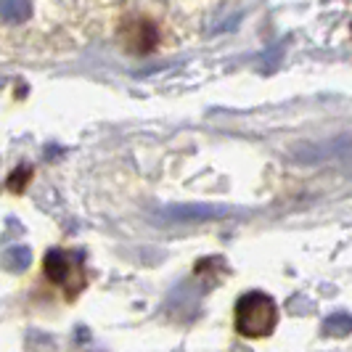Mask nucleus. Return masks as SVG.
<instances>
[{"label":"nucleus","mask_w":352,"mask_h":352,"mask_svg":"<svg viewBox=\"0 0 352 352\" xmlns=\"http://www.w3.org/2000/svg\"><path fill=\"white\" fill-rule=\"evenodd\" d=\"M278 307L273 297L263 292H249L236 302V331L247 339H263L276 331Z\"/></svg>","instance_id":"1"},{"label":"nucleus","mask_w":352,"mask_h":352,"mask_svg":"<svg viewBox=\"0 0 352 352\" xmlns=\"http://www.w3.org/2000/svg\"><path fill=\"white\" fill-rule=\"evenodd\" d=\"M43 267H45L48 281L56 283L58 289H64L67 294L74 297L77 292H82L85 270H82V257L80 254H72L64 249H51L43 260Z\"/></svg>","instance_id":"2"},{"label":"nucleus","mask_w":352,"mask_h":352,"mask_svg":"<svg viewBox=\"0 0 352 352\" xmlns=\"http://www.w3.org/2000/svg\"><path fill=\"white\" fill-rule=\"evenodd\" d=\"M170 220H207V217H223L228 214L226 207H204V204H186V207H170L162 212Z\"/></svg>","instance_id":"3"},{"label":"nucleus","mask_w":352,"mask_h":352,"mask_svg":"<svg viewBox=\"0 0 352 352\" xmlns=\"http://www.w3.org/2000/svg\"><path fill=\"white\" fill-rule=\"evenodd\" d=\"M32 16V0H0V19L21 24Z\"/></svg>","instance_id":"4"},{"label":"nucleus","mask_w":352,"mask_h":352,"mask_svg":"<svg viewBox=\"0 0 352 352\" xmlns=\"http://www.w3.org/2000/svg\"><path fill=\"white\" fill-rule=\"evenodd\" d=\"M323 334L326 336L352 334V316L350 313H334L331 318H326V323H323Z\"/></svg>","instance_id":"5"},{"label":"nucleus","mask_w":352,"mask_h":352,"mask_svg":"<svg viewBox=\"0 0 352 352\" xmlns=\"http://www.w3.org/2000/svg\"><path fill=\"white\" fill-rule=\"evenodd\" d=\"M6 263L11 265V270H27L32 263V252L30 247H11L6 252Z\"/></svg>","instance_id":"6"}]
</instances>
